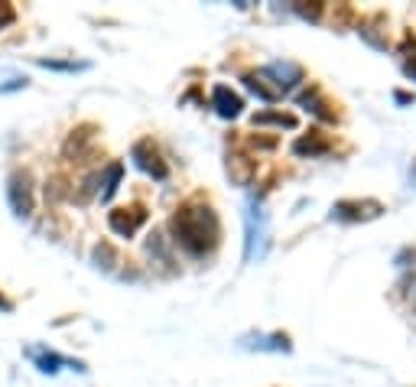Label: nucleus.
<instances>
[{"label": "nucleus", "instance_id": "obj_20", "mask_svg": "<svg viewBox=\"0 0 416 387\" xmlns=\"http://www.w3.org/2000/svg\"><path fill=\"white\" fill-rule=\"evenodd\" d=\"M20 88H26V78H7V82L0 85V94L4 92H20Z\"/></svg>", "mask_w": 416, "mask_h": 387}, {"label": "nucleus", "instance_id": "obj_1", "mask_svg": "<svg viewBox=\"0 0 416 387\" xmlns=\"http://www.w3.org/2000/svg\"><path fill=\"white\" fill-rule=\"evenodd\" d=\"M172 241H176L189 257H205L218 247L221 221L208 205H182L170 221Z\"/></svg>", "mask_w": 416, "mask_h": 387}, {"label": "nucleus", "instance_id": "obj_2", "mask_svg": "<svg viewBox=\"0 0 416 387\" xmlns=\"http://www.w3.org/2000/svg\"><path fill=\"white\" fill-rule=\"evenodd\" d=\"M267 241H270V228H267V215L257 202L247 205L244 215V261H260L267 254Z\"/></svg>", "mask_w": 416, "mask_h": 387}, {"label": "nucleus", "instance_id": "obj_23", "mask_svg": "<svg viewBox=\"0 0 416 387\" xmlns=\"http://www.w3.org/2000/svg\"><path fill=\"white\" fill-rule=\"evenodd\" d=\"M413 309H416V296H413Z\"/></svg>", "mask_w": 416, "mask_h": 387}, {"label": "nucleus", "instance_id": "obj_15", "mask_svg": "<svg viewBox=\"0 0 416 387\" xmlns=\"http://www.w3.org/2000/svg\"><path fill=\"white\" fill-rule=\"evenodd\" d=\"M244 85L257 94V98H263V102H277V98H280V94L273 92V88H267V85H263L260 75H244Z\"/></svg>", "mask_w": 416, "mask_h": 387}, {"label": "nucleus", "instance_id": "obj_10", "mask_svg": "<svg viewBox=\"0 0 416 387\" xmlns=\"http://www.w3.org/2000/svg\"><path fill=\"white\" fill-rule=\"evenodd\" d=\"M332 150V143L325 140L322 134H309V137H299L296 143H293V153L296 156H325V153Z\"/></svg>", "mask_w": 416, "mask_h": 387}, {"label": "nucleus", "instance_id": "obj_12", "mask_svg": "<svg viewBox=\"0 0 416 387\" xmlns=\"http://www.w3.org/2000/svg\"><path fill=\"white\" fill-rule=\"evenodd\" d=\"M120 176H124V166H120V163H111V166L104 169V176L98 179V183L104 185V189H98L101 202H111V199H114V192H118V185H120Z\"/></svg>", "mask_w": 416, "mask_h": 387}, {"label": "nucleus", "instance_id": "obj_7", "mask_svg": "<svg viewBox=\"0 0 416 387\" xmlns=\"http://www.w3.org/2000/svg\"><path fill=\"white\" fill-rule=\"evenodd\" d=\"M260 78H277V92H289L303 82V68L296 62H273L260 72Z\"/></svg>", "mask_w": 416, "mask_h": 387}, {"label": "nucleus", "instance_id": "obj_13", "mask_svg": "<svg viewBox=\"0 0 416 387\" xmlns=\"http://www.w3.org/2000/svg\"><path fill=\"white\" fill-rule=\"evenodd\" d=\"M251 121H254V127L273 124V127H286V130H296V124H299L293 114H283V111H257Z\"/></svg>", "mask_w": 416, "mask_h": 387}, {"label": "nucleus", "instance_id": "obj_21", "mask_svg": "<svg viewBox=\"0 0 416 387\" xmlns=\"http://www.w3.org/2000/svg\"><path fill=\"white\" fill-rule=\"evenodd\" d=\"M296 13H303L306 20H319V13H322V7L315 4V7H303V4H296Z\"/></svg>", "mask_w": 416, "mask_h": 387}, {"label": "nucleus", "instance_id": "obj_5", "mask_svg": "<svg viewBox=\"0 0 416 387\" xmlns=\"http://www.w3.org/2000/svg\"><path fill=\"white\" fill-rule=\"evenodd\" d=\"M108 225H111V231H118L120 238H134L137 231L146 225V211L140 209V205H134V209H118V211H111Z\"/></svg>", "mask_w": 416, "mask_h": 387}, {"label": "nucleus", "instance_id": "obj_22", "mask_svg": "<svg viewBox=\"0 0 416 387\" xmlns=\"http://www.w3.org/2000/svg\"><path fill=\"white\" fill-rule=\"evenodd\" d=\"M403 72H407V75H410V78H416V59H410V62H407V66H403Z\"/></svg>", "mask_w": 416, "mask_h": 387}, {"label": "nucleus", "instance_id": "obj_16", "mask_svg": "<svg viewBox=\"0 0 416 387\" xmlns=\"http://www.w3.org/2000/svg\"><path fill=\"white\" fill-rule=\"evenodd\" d=\"M303 104H306L313 114H319L322 121H335V114H332V111H325V104L319 102V92H315V88H313L309 94H303Z\"/></svg>", "mask_w": 416, "mask_h": 387}, {"label": "nucleus", "instance_id": "obj_8", "mask_svg": "<svg viewBox=\"0 0 416 387\" xmlns=\"http://www.w3.org/2000/svg\"><path fill=\"white\" fill-rule=\"evenodd\" d=\"M30 355H33L36 368L43 371V374H56V371L65 364V368H75V371H85V364L82 362H72V358H62V355L56 352H46V348H30Z\"/></svg>", "mask_w": 416, "mask_h": 387}, {"label": "nucleus", "instance_id": "obj_17", "mask_svg": "<svg viewBox=\"0 0 416 387\" xmlns=\"http://www.w3.org/2000/svg\"><path fill=\"white\" fill-rule=\"evenodd\" d=\"M43 68H56V72H82L88 68V62H59V59H39Z\"/></svg>", "mask_w": 416, "mask_h": 387}, {"label": "nucleus", "instance_id": "obj_18", "mask_svg": "<svg viewBox=\"0 0 416 387\" xmlns=\"http://www.w3.org/2000/svg\"><path fill=\"white\" fill-rule=\"evenodd\" d=\"M94 261H98V267H104V270H114V264H111V261H118V257H114V251H111V245H98V247H94Z\"/></svg>", "mask_w": 416, "mask_h": 387}, {"label": "nucleus", "instance_id": "obj_11", "mask_svg": "<svg viewBox=\"0 0 416 387\" xmlns=\"http://www.w3.org/2000/svg\"><path fill=\"white\" fill-rule=\"evenodd\" d=\"M241 345L260 348V352H289V338L286 336H244Z\"/></svg>", "mask_w": 416, "mask_h": 387}, {"label": "nucleus", "instance_id": "obj_3", "mask_svg": "<svg viewBox=\"0 0 416 387\" xmlns=\"http://www.w3.org/2000/svg\"><path fill=\"white\" fill-rule=\"evenodd\" d=\"M7 202H10V209H13V215H17V219H26V215L33 211V179H30V173L17 169V173L10 176V183H7Z\"/></svg>", "mask_w": 416, "mask_h": 387}, {"label": "nucleus", "instance_id": "obj_14", "mask_svg": "<svg viewBox=\"0 0 416 387\" xmlns=\"http://www.w3.org/2000/svg\"><path fill=\"white\" fill-rule=\"evenodd\" d=\"M228 176L234 179V183L247 185V183H251V176H254V163L244 160V156H231V160H228Z\"/></svg>", "mask_w": 416, "mask_h": 387}, {"label": "nucleus", "instance_id": "obj_6", "mask_svg": "<svg viewBox=\"0 0 416 387\" xmlns=\"http://www.w3.org/2000/svg\"><path fill=\"white\" fill-rule=\"evenodd\" d=\"M384 211V205L381 202H339L335 209H332V219L335 221H371V219H377Z\"/></svg>", "mask_w": 416, "mask_h": 387}, {"label": "nucleus", "instance_id": "obj_9", "mask_svg": "<svg viewBox=\"0 0 416 387\" xmlns=\"http://www.w3.org/2000/svg\"><path fill=\"white\" fill-rule=\"evenodd\" d=\"M212 102H215V111H218L221 118H238L241 108H244V102H241V94H234L231 88H225V85H218L212 92Z\"/></svg>", "mask_w": 416, "mask_h": 387}, {"label": "nucleus", "instance_id": "obj_19", "mask_svg": "<svg viewBox=\"0 0 416 387\" xmlns=\"http://www.w3.org/2000/svg\"><path fill=\"white\" fill-rule=\"evenodd\" d=\"M13 20H17V10L10 7V4H0V30H4V26H10Z\"/></svg>", "mask_w": 416, "mask_h": 387}, {"label": "nucleus", "instance_id": "obj_4", "mask_svg": "<svg viewBox=\"0 0 416 387\" xmlns=\"http://www.w3.org/2000/svg\"><path fill=\"white\" fill-rule=\"evenodd\" d=\"M134 163L140 169H144L146 176H153V179H166L170 176V169H166V163L160 160V150L153 147V140H140V143H134Z\"/></svg>", "mask_w": 416, "mask_h": 387}]
</instances>
